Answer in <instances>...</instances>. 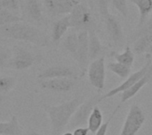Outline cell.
<instances>
[{
  "instance_id": "1",
  "label": "cell",
  "mask_w": 152,
  "mask_h": 135,
  "mask_svg": "<svg viewBox=\"0 0 152 135\" xmlns=\"http://www.w3.org/2000/svg\"><path fill=\"white\" fill-rule=\"evenodd\" d=\"M84 101L82 96H78L58 105H44V110L50 119L53 135L60 134L68 126L73 114Z\"/></svg>"
},
{
  "instance_id": "2",
  "label": "cell",
  "mask_w": 152,
  "mask_h": 135,
  "mask_svg": "<svg viewBox=\"0 0 152 135\" xmlns=\"http://www.w3.org/2000/svg\"><path fill=\"white\" fill-rule=\"evenodd\" d=\"M0 32L7 38L30 42L39 46H45L46 40L43 33L36 27L17 22L6 26L0 27Z\"/></svg>"
},
{
  "instance_id": "3",
  "label": "cell",
  "mask_w": 152,
  "mask_h": 135,
  "mask_svg": "<svg viewBox=\"0 0 152 135\" xmlns=\"http://www.w3.org/2000/svg\"><path fill=\"white\" fill-rule=\"evenodd\" d=\"M70 26L78 31L94 30V18L90 8L84 3L79 2L69 14Z\"/></svg>"
},
{
  "instance_id": "4",
  "label": "cell",
  "mask_w": 152,
  "mask_h": 135,
  "mask_svg": "<svg viewBox=\"0 0 152 135\" xmlns=\"http://www.w3.org/2000/svg\"><path fill=\"white\" fill-rule=\"evenodd\" d=\"M146 121L143 110L137 103L131 105L119 135H136Z\"/></svg>"
},
{
  "instance_id": "5",
  "label": "cell",
  "mask_w": 152,
  "mask_h": 135,
  "mask_svg": "<svg viewBox=\"0 0 152 135\" xmlns=\"http://www.w3.org/2000/svg\"><path fill=\"white\" fill-rule=\"evenodd\" d=\"M98 103H100V97L98 96H94L89 99L85 100L73 114L68 127L69 129H76L87 126L89 117Z\"/></svg>"
},
{
  "instance_id": "6",
  "label": "cell",
  "mask_w": 152,
  "mask_h": 135,
  "mask_svg": "<svg viewBox=\"0 0 152 135\" xmlns=\"http://www.w3.org/2000/svg\"><path fill=\"white\" fill-rule=\"evenodd\" d=\"M152 64V57L151 55H146V62L143 65V66L139 69L137 72L131 73L124 82H122L119 86H118L117 88H114L112 89H110L108 93H106L104 96L100 97V102L108 99V98H111L114 96L119 94V93H123L125 91H126L127 89H129L131 87H133L136 82H138L144 75L145 73L148 72V70L150 69L151 65Z\"/></svg>"
},
{
  "instance_id": "7",
  "label": "cell",
  "mask_w": 152,
  "mask_h": 135,
  "mask_svg": "<svg viewBox=\"0 0 152 135\" xmlns=\"http://www.w3.org/2000/svg\"><path fill=\"white\" fill-rule=\"evenodd\" d=\"M87 77L91 85L98 89L102 90L105 87L106 65L105 57L102 56L91 62L87 68Z\"/></svg>"
},
{
  "instance_id": "8",
  "label": "cell",
  "mask_w": 152,
  "mask_h": 135,
  "mask_svg": "<svg viewBox=\"0 0 152 135\" xmlns=\"http://www.w3.org/2000/svg\"><path fill=\"white\" fill-rule=\"evenodd\" d=\"M78 37V48H77V55L76 61L77 62L80 69V75L83 76L87 68H88V61L89 59V34L87 31H79L77 33Z\"/></svg>"
},
{
  "instance_id": "9",
  "label": "cell",
  "mask_w": 152,
  "mask_h": 135,
  "mask_svg": "<svg viewBox=\"0 0 152 135\" xmlns=\"http://www.w3.org/2000/svg\"><path fill=\"white\" fill-rule=\"evenodd\" d=\"M76 85L75 79L59 78L49 80H39V87L44 90L56 93H67L73 89Z\"/></svg>"
},
{
  "instance_id": "10",
  "label": "cell",
  "mask_w": 152,
  "mask_h": 135,
  "mask_svg": "<svg viewBox=\"0 0 152 135\" xmlns=\"http://www.w3.org/2000/svg\"><path fill=\"white\" fill-rule=\"evenodd\" d=\"M10 63L17 71L27 70L36 63V56L24 48L16 47Z\"/></svg>"
},
{
  "instance_id": "11",
  "label": "cell",
  "mask_w": 152,
  "mask_h": 135,
  "mask_svg": "<svg viewBox=\"0 0 152 135\" xmlns=\"http://www.w3.org/2000/svg\"><path fill=\"white\" fill-rule=\"evenodd\" d=\"M39 80H49V79H59V78H69V79H77V73L76 70L70 66L67 65H53L50 66L37 75Z\"/></svg>"
},
{
  "instance_id": "12",
  "label": "cell",
  "mask_w": 152,
  "mask_h": 135,
  "mask_svg": "<svg viewBox=\"0 0 152 135\" xmlns=\"http://www.w3.org/2000/svg\"><path fill=\"white\" fill-rule=\"evenodd\" d=\"M78 3L77 0H43L46 11L53 16L69 15Z\"/></svg>"
},
{
  "instance_id": "13",
  "label": "cell",
  "mask_w": 152,
  "mask_h": 135,
  "mask_svg": "<svg viewBox=\"0 0 152 135\" xmlns=\"http://www.w3.org/2000/svg\"><path fill=\"white\" fill-rule=\"evenodd\" d=\"M105 19L106 30L109 34V37L115 45H120L125 38L124 30L121 26V23L114 15L109 14Z\"/></svg>"
},
{
  "instance_id": "14",
  "label": "cell",
  "mask_w": 152,
  "mask_h": 135,
  "mask_svg": "<svg viewBox=\"0 0 152 135\" xmlns=\"http://www.w3.org/2000/svg\"><path fill=\"white\" fill-rule=\"evenodd\" d=\"M152 80V64L150 67V69L148 70V72L145 73V75L138 81L136 82L133 87H131L129 89H127L126 91L123 92L122 95H121V101H120V103L118 104L119 106H121L123 103H126L128 100H130L131 98H133L134 96H136L140 90L144 87L146 86L151 80Z\"/></svg>"
},
{
  "instance_id": "15",
  "label": "cell",
  "mask_w": 152,
  "mask_h": 135,
  "mask_svg": "<svg viewBox=\"0 0 152 135\" xmlns=\"http://www.w3.org/2000/svg\"><path fill=\"white\" fill-rule=\"evenodd\" d=\"M71 27L69 16L66 15L63 18L54 21L52 27V40L53 42H59L64 34L67 33L69 28Z\"/></svg>"
},
{
  "instance_id": "16",
  "label": "cell",
  "mask_w": 152,
  "mask_h": 135,
  "mask_svg": "<svg viewBox=\"0 0 152 135\" xmlns=\"http://www.w3.org/2000/svg\"><path fill=\"white\" fill-rule=\"evenodd\" d=\"M23 11L26 16L34 22H40L43 19L41 4L37 0H26Z\"/></svg>"
},
{
  "instance_id": "17",
  "label": "cell",
  "mask_w": 152,
  "mask_h": 135,
  "mask_svg": "<svg viewBox=\"0 0 152 135\" xmlns=\"http://www.w3.org/2000/svg\"><path fill=\"white\" fill-rule=\"evenodd\" d=\"M89 34V59L94 61L101 57L103 52V46L101 42L100 38L95 33V30H91L88 32Z\"/></svg>"
},
{
  "instance_id": "18",
  "label": "cell",
  "mask_w": 152,
  "mask_h": 135,
  "mask_svg": "<svg viewBox=\"0 0 152 135\" xmlns=\"http://www.w3.org/2000/svg\"><path fill=\"white\" fill-rule=\"evenodd\" d=\"M0 135H22L16 116H12L8 122H0Z\"/></svg>"
},
{
  "instance_id": "19",
  "label": "cell",
  "mask_w": 152,
  "mask_h": 135,
  "mask_svg": "<svg viewBox=\"0 0 152 135\" xmlns=\"http://www.w3.org/2000/svg\"><path fill=\"white\" fill-rule=\"evenodd\" d=\"M63 48L69 52V54L76 60L77 55V48H78V37L77 33L73 30L70 31L63 41Z\"/></svg>"
},
{
  "instance_id": "20",
  "label": "cell",
  "mask_w": 152,
  "mask_h": 135,
  "mask_svg": "<svg viewBox=\"0 0 152 135\" xmlns=\"http://www.w3.org/2000/svg\"><path fill=\"white\" fill-rule=\"evenodd\" d=\"M102 121H103V114H102L101 109L96 105L94 108V110L89 117L88 123H87V127H88L90 133L96 134L100 130L102 126L103 125Z\"/></svg>"
},
{
  "instance_id": "21",
  "label": "cell",
  "mask_w": 152,
  "mask_h": 135,
  "mask_svg": "<svg viewBox=\"0 0 152 135\" xmlns=\"http://www.w3.org/2000/svg\"><path fill=\"white\" fill-rule=\"evenodd\" d=\"M135 4L140 12V19L137 27H141L147 20V17L152 12V0H129Z\"/></svg>"
},
{
  "instance_id": "22",
  "label": "cell",
  "mask_w": 152,
  "mask_h": 135,
  "mask_svg": "<svg viewBox=\"0 0 152 135\" xmlns=\"http://www.w3.org/2000/svg\"><path fill=\"white\" fill-rule=\"evenodd\" d=\"M111 56L115 58V60L117 62L132 68L134 62V53L130 46L127 45L126 47V50L122 53H118L117 51H112Z\"/></svg>"
},
{
  "instance_id": "23",
  "label": "cell",
  "mask_w": 152,
  "mask_h": 135,
  "mask_svg": "<svg viewBox=\"0 0 152 135\" xmlns=\"http://www.w3.org/2000/svg\"><path fill=\"white\" fill-rule=\"evenodd\" d=\"M108 69L121 79H126L132 73L131 67H128L118 62H110L108 64Z\"/></svg>"
},
{
  "instance_id": "24",
  "label": "cell",
  "mask_w": 152,
  "mask_h": 135,
  "mask_svg": "<svg viewBox=\"0 0 152 135\" xmlns=\"http://www.w3.org/2000/svg\"><path fill=\"white\" fill-rule=\"evenodd\" d=\"M20 21H21V18L18 16L16 13L0 8V27L20 22Z\"/></svg>"
},
{
  "instance_id": "25",
  "label": "cell",
  "mask_w": 152,
  "mask_h": 135,
  "mask_svg": "<svg viewBox=\"0 0 152 135\" xmlns=\"http://www.w3.org/2000/svg\"><path fill=\"white\" fill-rule=\"evenodd\" d=\"M15 79L11 76H1L0 77V91L4 96L9 93L15 86Z\"/></svg>"
},
{
  "instance_id": "26",
  "label": "cell",
  "mask_w": 152,
  "mask_h": 135,
  "mask_svg": "<svg viewBox=\"0 0 152 135\" xmlns=\"http://www.w3.org/2000/svg\"><path fill=\"white\" fill-rule=\"evenodd\" d=\"M20 0H0V8L17 13L20 10Z\"/></svg>"
},
{
  "instance_id": "27",
  "label": "cell",
  "mask_w": 152,
  "mask_h": 135,
  "mask_svg": "<svg viewBox=\"0 0 152 135\" xmlns=\"http://www.w3.org/2000/svg\"><path fill=\"white\" fill-rule=\"evenodd\" d=\"M12 56V53L10 49L7 47L0 46V70L6 66L8 63H10Z\"/></svg>"
},
{
  "instance_id": "28",
  "label": "cell",
  "mask_w": 152,
  "mask_h": 135,
  "mask_svg": "<svg viewBox=\"0 0 152 135\" xmlns=\"http://www.w3.org/2000/svg\"><path fill=\"white\" fill-rule=\"evenodd\" d=\"M114 8L122 14L123 17L126 18L128 16V6L127 0H110Z\"/></svg>"
},
{
  "instance_id": "29",
  "label": "cell",
  "mask_w": 152,
  "mask_h": 135,
  "mask_svg": "<svg viewBox=\"0 0 152 135\" xmlns=\"http://www.w3.org/2000/svg\"><path fill=\"white\" fill-rule=\"evenodd\" d=\"M110 0H96L99 12L102 15V17L105 18L110 14L109 11V5H110Z\"/></svg>"
},
{
  "instance_id": "30",
  "label": "cell",
  "mask_w": 152,
  "mask_h": 135,
  "mask_svg": "<svg viewBox=\"0 0 152 135\" xmlns=\"http://www.w3.org/2000/svg\"><path fill=\"white\" fill-rule=\"evenodd\" d=\"M121 106H118L116 109H115V111H113V113L111 114V116H110V118L108 119V121L107 122H105L102 126V127L100 128V130L96 133V134H94V135H106L107 134V131H108V128H109V126H110V122H111V120H112V118H113V117L115 116V114L118 112V111L119 110V108H120Z\"/></svg>"
},
{
  "instance_id": "31",
  "label": "cell",
  "mask_w": 152,
  "mask_h": 135,
  "mask_svg": "<svg viewBox=\"0 0 152 135\" xmlns=\"http://www.w3.org/2000/svg\"><path fill=\"white\" fill-rule=\"evenodd\" d=\"M89 133H90V131L87 126L77 127V128L74 129V131H73L74 135H88Z\"/></svg>"
},
{
  "instance_id": "32",
  "label": "cell",
  "mask_w": 152,
  "mask_h": 135,
  "mask_svg": "<svg viewBox=\"0 0 152 135\" xmlns=\"http://www.w3.org/2000/svg\"><path fill=\"white\" fill-rule=\"evenodd\" d=\"M146 55H152V43L151 45V47L149 48V50H148V51H147V53H146Z\"/></svg>"
},
{
  "instance_id": "33",
  "label": "cell",
  "mask_w": 152,
  "mask_h": 135,
  "mask_svg": "<svg viewBox=\"0 0 152 135\" xmlns=\"http://www.w3.org/2000/svg\"><path fill=\"white\" fill-rule=\"evenodd\" d=\"M28 135H42V134H39V133H37V132L33 131V132H30V133H29Z\"/></svg>"
},
{
  "instance_id": "34",
  "label": "cell",
  "mask_w": 152,
  "mask_h": 135,
  "mask_svg": "<svg viewBox=\"0 0 152 135\" xmlns=\"http://www.w3.org/2000/svg\"><path fill=\"white\" fill-rule=\"evenodd\" d=\"M62 135H74V134H73V133H71V132H66V133H64Z\"/></svg>"
},
{
  "instance_id": "35",
  "label": "cell",
  "mask_w": 152,
  "mask_h": 135,
  "mask_svg": "<svg viewBox=\"0 0 152 135\" xmlns=\"http://www.w3.org/2000/svg\"><path fill=\"white\" fill-rule=\"evenodd\" d=\"M4 96L0 95V104H1V103H2V102L4 101Z\"/></svg>"
},
{
  "instance_id": "36",
  "label": "cell",
  "mask_w": 152,
  "mask_h": 135,
  "mask_svg": "<svg viewBox=\"0 0 152 135\" xmlns=\"http://www.w3.org/2000/svg\"><path fill=\"white\" fill-rule=\"evenodd\" d=\"M77 1H79V2H80V0H77Z\"/></svg>"
}]
</instances>
